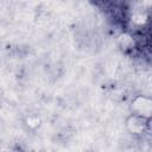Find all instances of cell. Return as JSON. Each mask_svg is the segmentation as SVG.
I'll list each match as a JSON object with an SVG mask.
<instances>
[{"label":"cell","mask_w":152,"mask_h":152,"mask_svg":"<svg viewBox=\"0 0 152 152\" xmlns=\"http://www.w3.org/2000/svg\"><path fill=\"white\" fill-rule=\"evenodd\" d=\"M148 122H150L148 116L139 114V113H134L127 119L126 125H127V128L132 133L139 134V133H142L145 131V128L148 126Z\"/></svg>","instance_id":"obj_1"}]
</instances>
